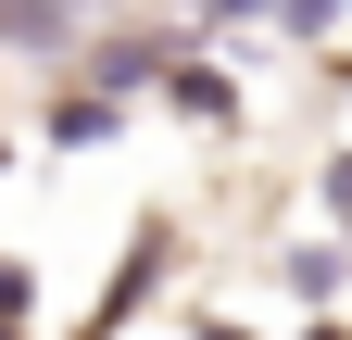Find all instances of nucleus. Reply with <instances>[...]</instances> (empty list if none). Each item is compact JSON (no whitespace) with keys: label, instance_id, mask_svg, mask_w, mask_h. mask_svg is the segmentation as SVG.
Wrapping results in <instances>:
<instances>
[]
</instances>
